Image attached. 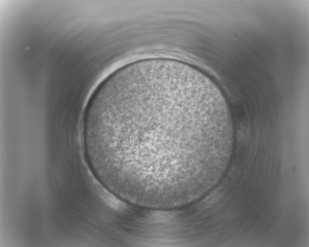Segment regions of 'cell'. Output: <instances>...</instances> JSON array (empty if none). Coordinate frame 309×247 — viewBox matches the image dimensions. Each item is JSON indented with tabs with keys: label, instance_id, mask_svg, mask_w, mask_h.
Listing matches in <instances>:
<instances>
[{
	"label": "cell",
	"instance_id": "1",
	"mask_svg": "<svg viewBox=\"0 0 309 247\" xmlns=\"http://www.w3.org/2000/svg\"><path fill=\"white\" fill-rule=\"evenodd\" d=\"M85 158L110 193L154 210L184 206L225 171L233 123L218 87L198 69L166 58L126 64L90 98Z\"/></svg>",
	"mask_w": 309,
	"mask_h": 247
}]
</instances>
